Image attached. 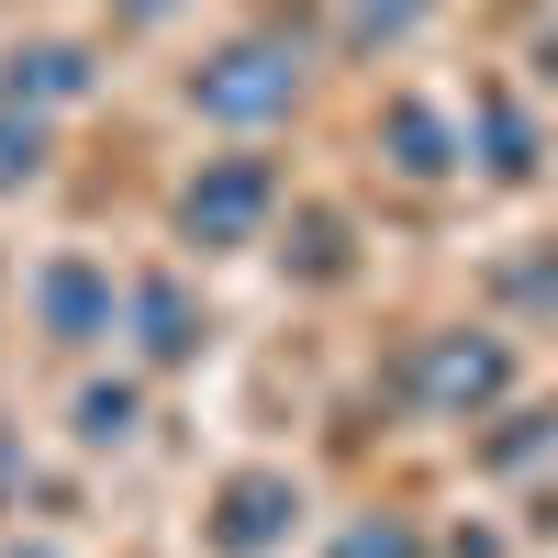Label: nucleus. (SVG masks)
Masks as SVG:
<instances>
[{
	"label": "nucleus",
	"mask_w": 558,
	"mask_h": 558,
	"mask_svg": "<svg viewBox=\"0 0 558 558\" xmlns=\"http://www.w3.org/2000/svg\"><path fill=\"white\" fill-rule=\"evenodd\" d=\"M347 558H402V536H357V547H347Z\"/></svg>",
	"instance_id": "obj_2"
},
{
	"label": "nucleus",
	"mask_w": 558,
	"mask_h": 558,
	"mask_svg": "<svg viewBox=\"0 0 558 558\" xmlns=\"http://www.w3.org/2000/svg\"><path fill=\"white\" fill-rule=\"evenodd\" d=\"M246 213H257V179H246V168H235V179H223V191H213V202H202V223H246Z\"/></svg>",
	"instance_id": "obj_1"
}]
</instances>
